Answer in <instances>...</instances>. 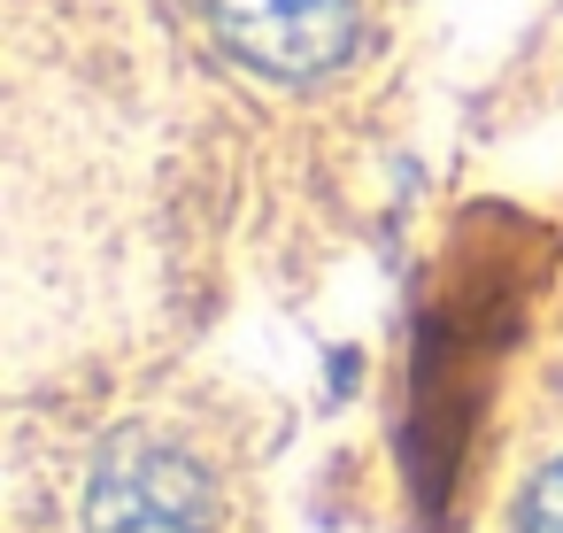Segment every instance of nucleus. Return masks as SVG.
Returning <instances> with one entry per match:
<instances>
[{
	"label": "nucleus",
	"mask_w": 563,
	"mask_h": 533,
	"mask_svg": "<svg viewBox=\"0 0 563 533\" xmlns=\"http://www.w3.org/2000/svg\"><path fill=\"white\" fill-rule=\"evenodd\" d=\"M209 487L163 440H117L86 494V533H201Z\"/></svg>",
	"instance_id": "nucleus-1"
},
{
	"label": "nucleus",
	"mask_w": 563,
	"mask_h": 533,
	"mask_svg": "<svg viewBox=\"0 0 563 533\" xmlns=\"http://www.w3.org/2000/svg\"><path fill=\"white\" fill-rule=\"evenodd\" d=\"M240 63L271 78H317L355 47V0H209Z\"/></svg>",
	"instance_id": "nucleus-2"
},
{
	"label": "nucleus",
	"mask_w": 563,
	"mask_h": 533,
	"mask_svg": "<svg viewBox=\"0 0 563 533\" xmlns=\"http://www.w3.org/2000/svg\"><path fill=\"white\" fill-rule=\"evenodd\" d=\"M517 533H563V464H548V471L532 479V494H525V518H517Z\"/></svg>",
	"instance_id": "nucleus-3"
}]
</instances>
